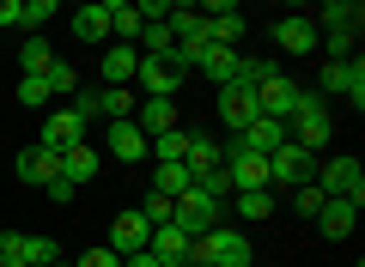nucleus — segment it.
I'll list each match as a JSON object with an SVG mask.
<instances>
[{"label":"nucleus","mask_w":365,"mask_h":267,"mask_svg":"<svg viewBox=\"0 0 365 267\" xmlns=\"http://www.w3.org/2000/svg\"><path fill=\"white\" fill-rule=\"evenodd\" d=\"M274 43H280L287 55H311V49H323V31H317L304 13H287L280 25H274Z\"/></svg>","instance_id":"nucleus-11"},{"label":"nucleus","mask_w":365,"mask_h":267,"mask_svg":"<svg viewBox=\"0 0 365 267\" xmlns=\"http://www.w3.org/2000/svg\"><path fill=\"white\" fill-rule=\"evenodd\" d=\"M73 115H79V122H98V115H104V91H98V85L73 91Z\"/></svg>","instance_id":"nucleus-33"},{"label":"nucleus","mask_w":365,"mask_h":267,"mask_svg":"<svg viewBox=\"0 0 365 267\" xmlns=\"http://www.w3.org/2000/svg\"><path fill=\"white\" fill-rule=\"evenodd\" d=\"M353 219H359V206H353V201H323L317 231H323V237H353Z\"/></svg>","instance_id":"nucleus-22"},{"label":"nucleus","mask_w":365,"mask_h":267,"mask_svg":"<svg viewBox=\"0 0 365 267\" xmlns=\"http://www.w3.org/2000/svg\"><path fill=\"white\" fill-rule=\"evenodd\" d=\"M73 37L79 43H110V6H79L73 13Z\"/></svg>","instance_id":"nucleus-24"},{"label":"nucleus","mask_w":365,"mask_h":267,"mask_svg":"<svg viewBox=\"0 0 365 267\" xmlns=\"http://www.w3.org/2000/svg\"><path fill=\"white\" fill-rule=\"evenodd\" d=\"M43 194H49V201H55V206H67V201H73V194H79V189H73V182H67V177H55V182H43Z\"/></svg>","instance_id":"nucleus-39"},{"label":"nucleus","mask_w":365,"mask_h":267,"mask_svg":"<svg viewBox=\"0 0 365 267\" xmlns=\"http://www.w3.org/2000/svg\"><path fill=\"white\" fill-rule=\"evenodd\" d=\"M317 98H353V110H365V67L359 61H323Z\"/></svg>","instance_id":"nucleus-6"},{"label":"nucleus","mask_w":365,"mask_h":267,"mask_svg":"<svg viewBox=\"0 0 365 267\" xmlns=\"http://www.w3.org/2000/svg\"><path fill=\"white\" fill-rule=\"evenodd\" d=\"M134 67H140V49H134V43H110V55H104V91H122L134 79Z\"/></svg>","instance_id":"nucleus-18"},{"label":"nucleus","mask_w":365,"mask_h":267,"mask_svg":"<svg viewBox=\"0 0 365 267\" xmlns=\"http://www.w3.org/2000/svg\"><path fill=\"white\" fill-rule=\"evenodd\" d=\"M13 177H19V182H31V189H43V182L61 177V158L43 152V146H25V152L13 158Z\"/></svg>","instance_id":"nucleus-14"},{"label":"nucleus","mask_w":365,"mask_h":267,"mask_svg":"<svg viewBox=\"0 0 365 267\" xmlns=\"http://www.w3.org/2000/svg\"><path fill=\"white\" fill-rule=\"evenodd\" d=\"M189 261H207V267H250L256 261V249H250V237L237 225H213L207 237L189 243Z\"/></svg>","instance_id":"nucleus-2"},{"label":"nucleus","mask_w":365,"mask_h":267,"mask_svg":"<svg viewBox=\"0 0 365 267\" xmlns=\"http://www.w3.org/2000/svg\"><path fill=\"white\" fill-rule=\"evenodd\" d=\"M170 206H177V201H165V194H146V206H134V213H140L146 225L158 231V225H170Z\"/></svg>","instance_id":"nucleus-35"},{"label":"nucleus","mask_w":365,"mask_h":267,"mask_svg":"<svg viewBox=\"0 0 365 267\" xmlns=\"http://www.w3.org/2000/svg\"><path fill=\"white\" fill-rule=\"evenodd\" d=\"M182 164H189V177H201V170L225 164V152H220V140H207V134H195V140H189V158H182Z\"/></svg>","instance_id":"nucleus-27"},{"label":"nucleus","mask_w":365,"mask_h":267,"mask_svg":"<svg viewBox=\"0 0 365 267\" xmlns=\"http://www.w3.org/2000/svg\"><path fill=\"white\" fill-rule=\"evenodd\" d=\"M19 6H25V0H0V25H6V31L19 25Z\"/></svg>","instance_id":"nucleus-41"},{"label":"nucleus","mask_w":365,"mask_h":267,"mask_svg":"<svg viewBox=\"0 0 365 267\" xmlns=\"http://www.w3.org/2000/svg\"><path fill=\"white\" fill-rule=\"evenodd\" d=\"M98 164H104V152H91V146H73V152H61V177L73 182V189L98 177Z\"/></svg>","instance_id":"nucleus-25"},{"label":"nucleus","mask_w":365,"mask_h":267,"mask_svg":"<svg viewBox=\"0 0 365 267\" xmlns=\"http://www.w3.org/2000/svg\"><path fill=\"white\" fill-rule=\"evenodd\" d=\"M311 170H317V158L304 152V146H280V152H268V189L280 182V189H304L311 182Z\"/></svg>","instance_id":"nucleus-8"},{"label":"nucleus","mask_w":365,"mask_h":267,"mask_svg":"<svg viewBox=\"0 0 365 267\" xmlns=\"http://www.w3.org/2000/svg\"><path fill=\"white\" fill-rule=\"evenodd\" d=\"M43 79H49V91H55V98H73V91H79V79H73V67H67V61H55Z\"/></svg>","instance_id":"nucleus-36"},{"label":"nucleus","mask_w":365,"mask_h":267,"mask_svg":"<svg viewBox=\"0 0 365 267\" xmlns=\"http://www.w3.org/2000/svg\"><path fill=\"white\" fill-rule=\"evenodd\" d=\"M220 122L232 127V134H244V127L256 122V91H232V85H220Z\"/></svg>","instance_id":"nucleus-17"},{"label":"nucleus","mask_w":365,"mask_h":267,"mask_svg":"<svg viewBox=\"0 0 365 267\" xmlns=\"http://www.w3.org/2000/svg\"><path fill=\"white\" fill-rule=\"evenodd\" d=\"M122 267H158V261H153V255L140 249V255H122Z\"/></svg>","instance_id":"nucleus-42"},{"label":"nucleus","mask_w":365,"mask_h":267,"mask_svg":"<svg viewBox=\"0 0 365 267\" xmlns=\"http://www.w3.org/2000/svg\"><path fill=\"white\" fill-rule=\"evenodd\" d=\"M43 152H55V158H61V152H73V146H86V122H79V115L73 110H49V115H43Z\"/></svg>","instance_id":"nucleus-10"},{"label":"nucleus","mask_w":365,"mask_h":267,"mask_svg":"<svg viewBox=\"0 0 365 267\" xmlns=\"http://www.w3.org/2000/svg\"><path fill=\"white\" fill-rule=\"evenodd\" d=\"M140 6H134V0H110V43H134L140 37Z\"/></svg>","instance_id":"nucleus-23"},{"label":"nucleus","mask_w":365,"mask_h":267,"mask_svg":"<svg viewBox=\"0 0 365 267\" xmlns=\"http://www.w3.org/2000/svg\"><path fill=\"white\" fill-rule=\"evenodd\" d=\"M299 91H304V85H292L287 73H274L268 85H256V115H268V122L287 127V122H292V110H299Z\"/></svg>","instance_id":"nucleus-9"},{"label":"nucleus","mask_w":365,"mask_h":267,"mask_svg":"<svg viewBox=\"0 0 365 267\" xmlns=\"http://www.w3.org/2000/svg\"><path fill=\"white\" fill-rule=\"evenodd\" d=\"M317 31H341V37H359V25H365V6L359 0H329V6H317V19H311Z\"/></svg>","instance_id":"nucleus-12"},{"label":"nucleus","mask_w":365,"mask_h":267,"mask_svg":"<svg viewBox=\"0 0 365 267\" xmlns=\"http://www.w3.org/2000/svg\"><path fill=\"white\" fill-rule=\"evenodd\" d=\"M134 79H140V91H146V98H177V91H182V79H189V73H182V67L170 61V55H140Z\"/></svg>","instance_id":"nucleus-7"},{"label":"nucleus","mask_w":365,"mask_h":267,"mask_svg":"<svg viewBox=\"0 0 365 267\" xmlns=\"http://www.w3.org/2000/svg\"><path fill=\"white\" fill-rule=\"evenodd\" d=\"M49 267H73V261H49Z\"/></svg>","instance_id":"nucleus-43"},{"label":"nucleus","mask_w":365,"mask_h":267,"mask_svg":"<svg viewBox=\"0 0 365 267\" xmlns=\"http://www.w3.org/2000/svg\"><path fill=\"white\" fill-rule=\"evenodd\" d=\"M73 267H122V255L116 249H91V255H79Z\"/></svg>","instance_id":"nucleus-40"},{"label":"nucleus","mask_w":365,"mask_h":267,"mask_svg":"<svg viewBox=\"0 0 365 267\" xmlns=\"http://www.w3.org/2000/svg\"><path fill=\"white\" fill-rule=\"evenodd\" d=\"M146 243H153V225H146L140 213H116L110 219V249L116 255H140Z\"/></svg>","instance_id":"nucleus-15"},{"label":"nucleus","mask_w":365,"mask_h":267,"mask_svg":"<svg viewBox=\"0 0 365 267\" xmlns=\"http://www.w3.org/2000/svg\"><path fill=\"white\" fill-rule=\"evenodd\" d=\"M189 189H195L189 164H158V182H153V194H165V201H182Z\"/></svg>","instance_id":"nucleus-26"},{"label":"nucleus","mask_w":365,"mask_h":267,"mask_svg":"<svg viewBox=\"0 0 365 267\" xmlns=\"http://www.w3.org/2000/svg\"><path fill=\"white\" fill-rule=\"evenodd\" d=\"M317 189H323V201L365 206V170H359V158H329V164L317 170Z\"/></svg>","instance_id":"nucleus-3"},{"label":"nucleus","mask_w":365,"mask_h":267,"mask_svg":"<svg viewBox=\"0 0 365 267\" xmlns=\"http://www.w3.org/2000/svg\"><path fill=\"white\" fill-rule=\"evenodd\" d=\"M225 152V177H232V194H250V189H268V158H256L244 140L220 146Z\"/></svg>","instance_id":"nucleus-5"},{"label":"nucleus","mask_w":365,"mask_h":267,"mask_svg":"<svg viewBox=\"0 0 365 267\" xmlns=\"http://www.w3.org/2000/svg\"><path fill=\"white\" fill-rule=\"evenodd\" d=\"M220 213H225V206L213 201V194H201V189H189V194H182L177 206H170V225H177L182 237L195 243V237H207V231L220 225Z\"/></svg>","instance_id":"nucleus-4"},{"label":"nucleus","mask_w":365,"mask_h":267,"mask_svg":"<svg viewBox=\"0 0 365 267\" xmlns=\"http://www.w3.org/2000/svg\"><path fill=\"white\" fill-rule=\"evenodd\" d=\"M134 127L146 134V146H153L158 134H170V127H177V98H146V103H134Z\"/></svg>","instance_id":"nucleus-13"},{"label":"nucleus","mask_w":365,"mask_h":267,"mask_svg":"<svg viewBox=\"0 0 365 267\" xmlns=\"http://www.w3.org/2000/svg\"><path fill=\"white\" fill-rule=\"evenodd\" d=\"M329 134H335V115H329V98H317V91H299V110H292V122H287V140L292 146H304V152H323L329 146Z\"/></svg>","instance_id":"nucleus-1"},{"label":"nucleus","mask_w":365,"mask_h":267,"mask_svg":"<svg viewBox=\"0 0 365 267\" xmlns=\"http://www.w3.org/2000/svg\"><path fill=\"white\" fill-rule=\"evenodd\" d=\"M232 213L244 219V225H256V219H268V213H274V194H268V189H250V194H232Z\"/></svg>","instance_id":"nucleus-28"},{"label":"nucleus","mask_w":365,"mask_h":267,"mask_svg":"<svg viewBox=\"0 0 365 267\" xmlns=\"http://www.w3.org/2000/svg\"><path fill=\"white\" fill-rule=\"evenodd\" d=\"M189 267H207V261H189Z\"/></svg>","instance_id":"nucleus-45"},{"label":"nucleus","mask_w":365,"mask_h":267,"mask_svg":"<svg viewBox=\"0 0 365 267\" xmlns=\"http://www.w3.org/2000/svg\"><path fill=\"white\" fill-rule=\"evenodd\" d=\"M189 67H201V73H207L213 85H225V79H232V67H237V49H220V43H201Z\"/></svg>","instance_id":"nucleus-21"},{"label":"nucleus","mask_w":365,"mask_h":267,"mask_svg":"<svg viewBox=\"0 0 365 267\" xmlns=\"http://www.w3.org/2000/svg\"><path fill=\"white\" fill-rule=\"evenodd\" d=\"M55 91H49V79H19V103H31V110H37V103H49Z\"/></svg>","instance_id":"nucleus-38"},{"label":"nucleus","mask_w":365,"mask_h":267,"mask_svg":"<svg viewBox=\"0 0 365 267\" xmlns=\"http://www.w3.org/2000/svg\"><path fill=\"white\" fill-rule=\"evenodd\" d=\"M195 189H201V194H213V201L225 206V194H232V177H225V164H213V170H201V177H195Z\"/></svg>","instance_id":"nucleus-32"},{"label":"nucleus","mask_w":365,"mask_h":267,"mask_svg":"<svg viewBox=\"0 0 365 267\" xmlns=\"http://www.w3.org/2000/svg\"><path fill=\"white\" fill-rule=\"evenodd\" d=\"M55 13H61L55 0H25V6H19V25H25V31H43Z\"/></svg>","instance_id":"nucleus-31"},{"label":"nucleus","mask_w":365,"mask_h":267,"mask_svg":"<svg viewBox=\"0 0 365 267\" xmlns=\"http://www.w3.org/2000/svg\"><path fill=\"white\" fill-rule=\"evenodd\" d=\"M237 140H244L256 158H268V152H280V146H287V127H280V122H268V115H256V122H250L244 134H237Z\"/></svg>","instance_id":"nucleus-19"},{"label":"nucleus","mask_w":365,"mask_h":267,"mask_svg":"<svg viewBox=\"0 0 365 267\" xmlns=\"http://www.w3.org/2000/svg\"><path fill=\"white\" fill-rule=\"evenodd\" d=\"M189 140H195V134H182V127H170V134H158V140H153L158 164H182V158H189Z\"/></svg>","instance_id":"nucleus-30"},{"label":"nucleus","mask_w":365,"mask_h":267,"mask_svg":"<svg viewBox=\"0 0 365 267\" xmlns=\"http://www.w3.org/2000/svg\"><path fill=\"white\" fill-rule=\"evenodd\" d=\"M0 267H6V255H0Z\"/></svg>","instance_id":"nucleus-46"},{"label":"nucleus","mask_w":365,"mask_h":267,"mask_svg":"<svg viewBox=\"0 0 365 267\" xmlns=\"http://www.w3.org/2000/svg\"><path fill=\"white\" fill-rule=\"evenodd\" d=\"M153 146H146V134L134 122H110V158H122V164H134V158H146Z\"/></svg>","instance_id":"nucleus-20"},{"label":"nucleus","mask_w":365,"mask_h":267,"mask_svg":"<svg viewBox=\"0 0 365 267\" xmlns=\"http://www.w3.org/2000/svg\"><path fill=\"white\" fill-rule=\"evenodd\" d=\"M19 67H25V79H43V73L55 67L49 43H43V37H25V49H19Z\"/></svg>","instance_id":"nucleus-29"},{"label":"nucleus","mask_w":365,"mask_h":267,"mask_svg":"<svg viewBox=\"0 0 365 267\" xmlns=\"http://www.w3.org/2000/svg\"><path fill=\"white\" fill-rule=\"evenodd\" d=\"M292 213H299V219H317V213H323V189H317V182L292 189Z\"/></svg>","instance_id":"nucleus-34"},{"label":"nucleus","mask_w":365,"mask_h":267,"mask_svg":"<svg viewBox=\"0 0 365 267\" xmlns=\"http://www.w3.org/2000/svg\"><path fill=\"white\" fill-rule=\"evenodd\" d=\"M6 267H25V261H6Z\"/></svg>","instance_id":"nucleus-44"},{"label":"nucleus","mask_w":365,"mask_h":267,"mask_svg":"<svg viewBox=\"0 0 365 267\" xmlns=\"http://www.w3.org/2000/svg\"><path fill=\"white\" fill-rule=\"evenodd\" d=\"M104 122H134V98L128 91H104Z\"/></svg>","instance_id":"nucleus-37"},{"label":"nucleus","mask_w":365,"mask_h":267,"mask_svg":"<svg viewBox=\"0 0 365 267\" xmlns=\"http://www.w3.org/2000/svg\"><path fill=\"white\" fill-rule=\"evenodd\" d=\"M146 255H153L158 267H189V237H182L177 225H158L153 243H146Z\"/></svg>","instance_id":"nucleus-16"}]
</instances>
